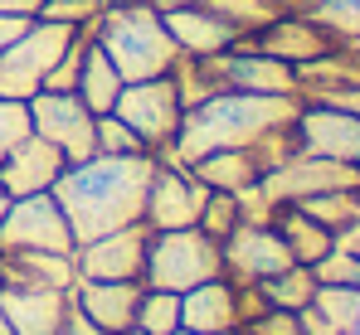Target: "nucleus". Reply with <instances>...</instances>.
<instances>
[{
  "label": "nucleus",
  "instance_id": "nucleus-1",
  "mask_svg": "<svg viewBox=\"0 0 360 335\" xmlns=\"http://www.w3.org/2000/svg\"><path fill=\"white\" fill-rule=\"evenodd\" d=\"M302 112L297 93H214L195 107H185L180 131L161 161H200L210 151H258L292 131Z\"/></svg>",
  "mask_w": 360,
  "mask_h": 335
},
{
  "label": "nucleus",
  "instance_id": "nucleus-2",
  "mask_svg": "<svg viewBox=\"0 0 360 335\" xmlns=\"http://www.w3.org/2000/svg\"><path fill=\"white\" fill-rule=\"evenodd\" d=\"M151 175H156V156H88L63 166V175L54 180V199L73 228V243L141 223Z\"/></svg>",
  "mask_w": 360,
  "mask_h": 335
},
{
  "label": "nucleus",
  "instance_id": "nucleus-3",
  "mask_svg": "<svg viewBox=\"0 0 360 335\" xmlns=\"http://www.w3.org/2000/svg\"><path fill=\"white\" fill-rule=\"evenodd\" d=\"M93 39L103 44V54L112 58L122 83H141V78H166L180 63V49L161 20V10H151L146 0H112L98 10L93 20Z\"/></svg>",
  "mask_w": 360,
  "mask_h": 335
},
{
  "label": "nucleus",
  "instance_id": "nucleus-4",
  "mask_svg": "<svg viewBox=\"0 0 360 335\" xmlns=\"http://www.w3.org/2000/svg\"><path fill=\"white\" fill-rule=\"evenodd\" d=\"M210 277H224V253H219V238H210L200 223L190 228H161L146 238V287H161V291H190Z\"/></svg>",
  "mask_w": 360,
  "mask_h": 335
},
{
  "label": "nucleus",
  "instance_id": "nucleus-5",
  "mask_svg": "<svg viewBox=\"0 0 360 335\" xmlns=\"http://www.w3.org/2000/svg\"><path fill=\"white\" fill-rule=\"evenodd\" d=\"M73 25H54V20H30L20 39H10L0 49V98L10 103H30L34 93H44L49 68L63 58V49L73 44Z\"/></svg>",
  "mask_w": 360,
  "mask_h": 335
},
{
  "label": "nucleus",
  "instance_id": "nucleus-6",
  "mask_svg": "<svg viewBox=\"0 0 360 335\" xmlns=\"http://www.w3.org/2000/svg\"><path fill=\"white\" fill-rule=\"evenodd\" d=\"M112 117H122V121L141 136V146H146L151 156H166L171 141H176V131H180V117H185V103H180V93H176V78L166 73V78L122 83L117 103H112Z\"/></svg>",
  "mask_w": 360,
  "mask_h": 335
},
{
  "label": "nucleus",
  "instance_id": "nucleus-7",
  "mask_svg": "<svg viewBox=\"0 0 360 335\" xmlns=\"http://www.w3.org/2000/svg\"><path fill=\"white\" fill-rule=\"evenodd\" d=\"M73 228L63 219L54 190L10 199L0 219V253H73Z\"/></svg>",
  "mask_w": 360,
  "mask_h": 335
},
{
  "label": "nucleus",
  "instance_id": "nucleus-8",
  "mask_svg": "<svg viewBox=\"0 0 360 335\" xmlns=\"http://www.w3.org/2000/svg\"><path fill=\"white\" fill-rule=\"evenodd\" d=\"M25 107H30V131L54 141L68 166L98 156V141H93V121L98 117L88 112V103L78 93H34Z\"/></svg>",
  "mask_w": 360,
  "mask_h": 335
},
{
  "label": "nucleus",
  "instance_id": "nucleus-9",
  "mask_svg": "<svg viewBox=\"0 0 360 335\" xmlns=\"http://www.w3.org/2000/svg\"><path fill=\"white\" fill-rule=\"evenodd\" d=\"M263 195L273 204H302L311 195H331V190H360V170L341 166V161H326V156H311V151H292L288 161L268 170L263 180Z\"/></svg>",
  "mask_w": 360,
  "mask_h": 335
},
{
  "label": "nucleus",
  "instance_id": "nucleus-10",
  "mask_svg": "<svg viewBox=\"0 0 360 335\" xmlns=\"http://www.w3.org/2000/svg\"><path fill=\"white\" fill-rule=\"evenodd\" d=\"M214 93H297V68L273 54H258L248 44H234L214 58H200ZM302 98V93H297Z\"/></svg>",
  "mask_w": 360,
  "mask_h": 335
},
{
  "label": "nucleus",
  "instance_id": "nucleus-11",
  "mask_svg": "<svg viewBox=\"0 0 360 335\" xmlns=\"http://www.w3.org/2000/svg\"><path fill=\"white\" fill-rule=\"evenodd\" d=\"M146 238H151L146 223H127L103 238H88L73 248V268L83 282H136L146 272Z\"/></svg>",
  "mask_w": 360,
  "mask_h": 335
},
{
  "label": "nucleus",
  "instance_id": "nucleus-12",
  "mask_svg": "<svg viewBox=\"0 0 360 335\" xmlns=\"http://www.w3.org/2000/svg\"><path fill=\"white\" fill-rule=\"evenodd\" d=\"M205 199H210V185H200V180L190 175V166L156 156V175H151V185H146L141 223H146L151 233H161V228H190V223L200 219V204H205Z\"/></svg>",
  "mask_w": 360,
  "mask_h": 335
},
{
  "label": "nucleus",
  "instance_id": "nucleus-13",
  "mask_svg": "<svg viewBox=\"0 0 360 335\" xmlns=\"http://www.w3.org/2000/svg\"><path fill=\"white\" fill-rule=\"evenodd\" d=\"M292 136H297V151H311V156H326V161H341V166L360 170V117L356 112L302 98Z\"/></svg>",
  "mask_w": 360,
  "mask_h": 335
},
{
  "label": "nucleus",
  "instance_id": "nucleus-14",
  "mask_svg": "<svg viewBox=\"0 0 360 335\" xmlns=\"http://www.w3.org/2000/svg\"><path fill=\"white\" fill-rule=\"evenodd\" d=\"M219 253H224V277L229 282H268L283 268H292V253L273 223H239L219 243Z\"/></svg>",
  "mask_w": 360,
  "mask_h": 335
},
{
  "label": "nucleus",
  "instance_id": "nucleus-15",
  "mask_svg": "<svg viewBox=\"0 0 360 335\" xmlns=\"http://www.w3.org/2000/svg\"><path fill=\"white\" fill-rule=\"evenodd\" d=\"M161 20H166V29H171V39H176V49L185 58H214V54H224V49H234V44L248 39L229 15L210 10L205 0L180 5V10H161Z\"/></svg>",
  "mask_w": 360,
  "mask_h": 335
},
{
  "label": "nucleus",
  "instance_id": "nucleus-16",
  "mask_svg": "<svg viewBox=\"0 0 360 335\" xmlns=\"http://www.w3.org/2000/svg\"><path fill=\"white\" fill-rule=\"evenodd\" d=\"M141 291L146 282H73L68 296H73V311L88 316L103 335H122L136 326V306H141Z\"/></svg>",
  "mask_w": 360,
  "mask_h": 335
},
{
  "label": "nucleus",
  "instance_id": "nucleus-17",
  "mask_svg": "<svg viewBox=\"0 0 360 335\" xmlns=\"http://www.w3.org/2000/svg\"><path fill=\"white\" fill-rule=\"evenodd\" d=\"M243 44H248V49H258V54L283 58V63H292V68L311 63V58H321L326 49H336V39H331L311 15H278V20L258 25Z\"/></svg>",
  "mask_w": 360,
  "mask_h": 335
},
{
  "label": "nucleus",
  "instance_id": "nucleus-18",
  "mask_svg": "<svg viewBox=\"0 0 360 335\" xmlns=\"http://www.w3.org/2000/svg\"><path fill=\"white\" fill-rule=\"evenodd\" d=\"M0 311L15 335H59L73 316V296L54 287H0Z\"/></svg>",
  "mask_w": 360,
  "mask_h": 335
},
{
  "label": "nucleus",
  "instance_id": "nucleus-19",
  "mask_svg": "<svg viewBox=\"0 0 360 335\" xmlns=\"http://www.w3.org/2000/svg\"><path fill=\"white\" fill-rule=\"evenodd\" d=\"M63 151L54 141H44V136H25L5 161H0V190L10 195V199H25V195H44V190H54V180L63 175Z\"/></svg>",
  "mask_w": 360,
  "mask_h": 335
},
{
  "label": "nucleus",
  "instance_id": "nucleus-20",
  "mask_svg": "<svg viewBox=\"0 0 360 335\" xmlns=\"http://www.w3.org/2000/svg\"><path fill=\"white\" fill-rule=\"evenodd\" d=\"M180 331L195 335H219V331H239V311H234V282L229 277H210L190 291H180Z\"/></svg>",
  "mask_w": 360,
  "mask_h": 335
},
{
  "label": "nucleus",
  "instance_id": "nucleus-21",
  "mask_svg": "<svg viewBox=\"0 0 360 335\" xmlns=\"http://www.w3.org/2000/svg\"><path fill=\"white\" fill-rule=\"evenodd\" d=\"M0 282L68 291L78 282V268H73V253H0Z\"/></svg>",
  "mask_w": 360,
  "mask_h": 335
},
{
  "label": "nucleus",
  "instance_id": "nucleus-22",
  "mask_svg": "<svg viewBox=\"0 0 360 335\" xmlns=\"http://www.w3.org/2000/svg\"><path fill=\"white\" fill-rule=\"evenodd\" d=\"M190 175H195L200 185H210V190L239 195V190H248V185H258V180L268 175V166H263L258 151H210V156L190 161Z\"/></svg>",
  "mask_w": 360,
  "mask_h": 335
},
{
  "label": "nucleus",
  "instance_id": "nucleus-23",
  "mask_svg": "<svg viewBox=\"0 0 360 335\" xmlns=\"http://www.w3.org/2000/svg\"><path fill=\"white\" fill-rule=\"evenodd\" d=\"M273 228L283 233V243H288L292 263H302V268L321 263V258L336 248V233H331V228H321V223L311 219V214H302L297 204H278V214H273Z\"/></svg>",
  "mask_w": 360,
  "mask_h": 335
},
{
  "label": "nucleus",
  "instance_id": "nucleus-24",
  "mask_svg": "<svg viewBox=\"0 0 360 335\" xmlns=\"http://www.w3.org/2000/svg\"><path fill=\"white\" fill-rule=\"evenodd\" d=\"M93 117H103V112H112L122 93V73L112 68V58L103 54V44L93 39V29H88V44H83V68H78V88H73Z\"/></svg>",
  "mask_w": 360,
  "mask_h": 335
},
{
  "label": "nucleus",
  "instance_id": "nucleus-25",
  "mask_svg": "<svg viewBox=\"0 0 360 335\" xmlns=\"http://www.w3.org/2000/svg\"><path fill=\"white\" fill-rule=\"evenodd\" d=\"M258 287H263V296H268L273 311H307L311 296H316V277H311V268H302V263L283 268L278 277L258 282Z\"/></svg>",
  "mask_w": 360,
  "mask_h": 335
},
{
  "label": "nucleus",
  "instance_id": "nucleus-26",
  "mask_svg": "<svg viewBox=\"0 0 360 335\" xmlns=\"http://www.w3.org/2000/svg\"><path fill=\"white\" fill-rule=\"evenodd\" d=\"M311 311H316L321 321H331L341 335H360V287H331V282H316Z\"/></svg>",
  "mask_w": 360,
  "mask_h": 335
},
{
  "label": "nucleus",
  "instance_id": "nucleus-27",
  "mask_svg": "<svg viewBox=\"0 0 360 335\" xmlns=\"http://www.w3.org/2000/svg\"><path fill=\"white\" fill-rule=\"evenodd\" d=\"M297 209H302V214H311L321 228L341 233V228H351V223L360 219V190H331V195H311V199H302Z\"/></svg>",
  "mask_w": 360,
  "mask_h": 335
},
{
  "label": "nucleus",
  "instance_id": "nucleus-28",
  "mask_svg": "<svg viewBox=\"0 0 360 335\" xmlns=\"http://www.w3.org/2000/svg\"><path fill=\"white\" fill-rule=\"evenodd\" d=\"M136 331H146V335H176L180 331V291L146 287V291H141V306H136Z\"/></svg>",
  "mask_w": 360,
  "mask_h": 335
},
{
  "label": "nucleus",
  "instance_id": "nucleus-29",
  "mask_svg": "<svg viewBox=\"0 0 360 335\" xmlns=\"http://www.w3.org/2000/svg\"><path fill=\"white\" fill-rule=\"evenodd\" d=\"M336 44H351L360 39V0H311V10H307Z\"/></svg>",
  "mask_w": 360,
  "mask_h": 335
},
{
  "label": "nucleus",
  "instance_id": "nucleus-30",
  "mask_svg": "<svg viewBox=\"0 0 360 335\" xmlns=\"http://www.w3.org/2000/svg\"><path fill=\"white\" fill-rule=\"evenodd\" d=\"M93 141H98V156H151V151L141 146V136H136L122 117H112V112H103V117L93 121Z\"/></svg>",
  "mask_w": 360,
  "mask_h": 335
},
{
  "label": "nucleus",
  "instance_id": "nucleus-31",
  "mask_svg": "<svg viewBox=\"0 0 360 335\" xmlns=\"http://www.w3.org/2000/svg\"><path fill=\"white\" fill-rule=\"evenodd\" d=\"M200 228L210 233V238H229L234 228H239V195H229V190H210V199L200 204Z\"/></svg>",
  "mask_w": 360,
  "mask_h": 335
},
{
  "label": "nucleus",
  "instance_id": "nucleus-32",
  "mask_svg": "<svg viewBox=\"0 0 360 335\" xmlns=\"http://www.w3.org/2000/svg\"><path fill=\"white\" fill-rule=\"evenodd\" d=\"M98 0H44L39 5V20H54V25H73V29H88L98 20Z\"/></svg>",
  "mask_w": 360,
  "mask_h": 335
},
{
  "label": "nucleus",
  "instance_id": "nucleus-33",
  "mask_svg": "<svg viewBox=\"0 0 360 335\" xmlns=\"http://www.w3.org/2000/svg\"><path fill=\"white\" fill-rule=\"evenodd\" d=\"M311 277L316 282H331V287H360V258L331 248L321 263H311Z\"/></svg>",
  "mask_w": 360,
  "mask_h": 335
},
{
  "label": "nucleus",
  "instance_id": "nucleus-34",
  "mask_svg": "<svg viewBox=\"0 0 360 335\" xmlns=\"http://www.w3.org/2000/svg\"><path fill=\"white\" fill-rule=\"evenodd\" d=\"M25 136H30V107H25V103L0 98V161H5Z\"/></svg>",
  "mask_w": 360,
  "mask_h": 335
},
{
  "label": "nucleus",
  "instance_id": "nucleus-35",
  "mask_svg": "<svg viewBox=\"0 0 360 335\" xmlns=\"http://www.w3.org/2000/svg\"><path fill=\"white\" fill-rule=\"evenodd\" d=\"M307 103H331V107H346L360 117V83H351V88H331V93H316V98H307Z\"/></svg>",
  "mask_w": 360,
  "mask_h": 335
},
{
  "label": "nucleus",
  "instance_id": "nucleus-36",
  "mask_svg": "<svg viewBox=\"0 0 360 335\" xmlns=\"http://www.w3.org/2000/svg\"><path fill=\"white\" fill-rule=\"evenodd\" d=\"M297 321H302V335H341L336 326H331V321H321L311 306H307V311H297Z\"/></svg>",
  "mask_w": 360,
  "mask_h": 335
},
{
  "label": "nucleus",
  "instance_id": "nucleus-37",
  "mask_svg": "<svg viewBox=\"0 0 360 335\" xmlns=\"http://www.w3.org/2000/svg\"><path fill=\"white\" fill-rule=\"evenodd\" d=\"M25 25H30L25 15H0V49H5L10 39H20V34H25Z\"/></svg>",
  "mask_w": 360,
  "mask_h": 335
},
{
  "label": "nucleus",
  "instance_id": "nucleus-38",
  "mask_svg": "<svg viewBox=\"0 0 360 335\" xmlns=\"http://www.w3.org/2000/svg\"><path fill=\"white\" fill-rule=\"evenodd\" d=\"M0 15H25V20H34V15H39V0H0Z\"/></svg>",
  "mask_w": 360,
  "mask_h": 335
},
{
  "label": "nucleus",
  "instance_id": "nucleus-39",
  "mask_svg": "<svg viewBox=\"0 0 360 335\" xmlns=\"http://www.w3.org/2000/svg\"><path fill=\"white\" fill-rule=\"evenodd\" d=\"M59 335H103V331H98L88 316H78V311H73V316H68V326H63Z\"/></svg>",
  "mask_w": 360,
  "mask_h": 335
},
{
  "label": "nucleus",
  "instance_id": "nucleus-40",
  "mask_svg": "<svg viewBox=\"0 0 360 335\" xmlns=\"http://www.w3.org/2000/svg\"><path fill=\"white\" fill-rule=\"evenodd\" d=\"M151 10H180V5H195V0H146Z\"/></svg>",
  "mask_w": 360,
  "mask_h": 335
},
{
  "label": "nucleus",
  "instance_id": "nucleus-41",
  "mask_svg": "<svg viewBox=\"0 0 360 335\" xmlns=\"http://www.w3.org/2000/svg\"><path fill=\"white\" fill-rule=\"evenodd\" d=\"M5 209H10V195H5V190H0V219H5Z\"/></svg>",
  "mask_w": 360,
  "mask_h": 335
},
{
  "label": "nucleus",
  "instance_id": "nucleus-42",
  "mask_svg": "<svg viewBox=\"0 0 360 335\" xmlns=\"http://www.w3.org/2000/svg\"><path fill=\"white\" fill-rule=\"evenodd\" d=\"M0 335H15V331H10V321H5V311H0Z\"/></svg>",
  "mask_w": 360,
  "mask_h": 335
},
{
  "label": "nucleus",
  "instance_id": "nucleus-43",
  "mask_svg": "<svg viewBox=\"0 0 360 335\" xmlns=\"http://www.w3.org/2000/svg\"><path fill=\"white\" fill-rule=\"evenodd\" d=\"M176 335H195V331H176ZM219 335H243V331H219Z\"/></svg>",
  "mask_w": 360,
  "mask_h": 335
},
{
  "label": "nucleus",
  "instance_id": "nucleus-44",
  "mask_svg": "<svg viewBox=\"0 0 360 335\" xmlns=\"http://www.w3.org/2000/svg\"><path fill=\"white\" fill-rule=\"evenodd\" d=\"M122 335H146V331H136V326H131V331H122Z\"/></svg>",
  "mask_w": 360,
  "mask_h": 335
},
{
  "label": "nucleus",
  "instance_id": "nucleus-45",
  "mask_svg": "<svg viewBox=\"0 0 360 335\" xmlns=\"http://www.w3.org/2000/svg\"><path fill=\"white\" fill-rule=\"evenodd\" d=\"M98 5H112V0H98Z\"/></svg>",
  "mask_w": 360,
  "mask_h": 335
},
{
  "label": "nucleus",
  "instance_id": "nucleus-46",
  "mask_svg": "<svg viewBox=\"0 0 360 335\" xmlns=\"http://www.w3.org/2000/svg\"><path fill=\"white\" fill-rule=\"evenodd\" d=\"M39 5H44V0H39Z\"/></svg>",
  "mask_w": 360,
  "mask_h": 335
},
{
  "label": "nucleus",
  "instance_id": "nucleus-47",
  "mask_svg": "<svg viewBox=\"0 0 360 335\" xmlns=\"http://www.w3.org/2000/svg\"><path fill=\"white\" fill-rule=\"evenodd\" d=\"M0 287H5V282H0Z\"/></svg>",
  "mask_w": 360,
  "mask_h": 335
},
{
  "label": "nucleus",
  "instance_id": "nucleus-48",
  "mask_svg": "<svg viewBox=\"0 0 360 335\" xmlns=\"http://www.w3.org/2000/svg\"><path fill=\"white\" fill-rule=\"evenodd\" d=\"M243 335H248V331H243Z\"/></svg>",
  "mask_w": 360,
  "mask_h": 335
}]
</instances>
